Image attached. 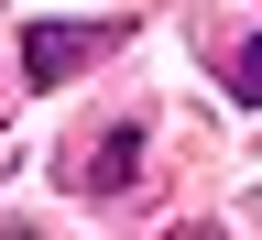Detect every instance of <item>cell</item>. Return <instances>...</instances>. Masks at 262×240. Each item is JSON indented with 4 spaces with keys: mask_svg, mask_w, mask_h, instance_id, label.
I'll use <instances>...</instances> for the list:
<instances>
[{
    "mask_svg": "<svg viewBox=\"0 0 262 240\" xmlns=\"http://www.w3.org/2000/svg\"><path fill=\"white\" fill-rule=\"evenodd\" d=\"M88 55H98V33H77V22H33V33H22V77H33V88H66Z\"/></svg>",
    "mask_w": 262,
    "mask_h": 240,
    "instance_id": "obj_1",
    "label": "cell"
},
{
    "mask_svg": "<svg viewBox=\"0 0 262 240\" xmlns=\"http://www.w3.org/2000/svg\"><path fill=\"white\" fill-rule=\"evenodd\" d=\"M229 88H241V98H251V110H262V33H251V44H241V77H229Z\"/></svg>",
    "mask_w": 262,
    "mask_h": 240,
    "instance_id": "obj_2",
    "label": "cell"
}]
</instances>
